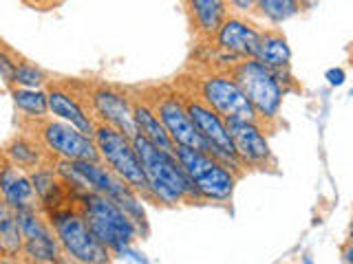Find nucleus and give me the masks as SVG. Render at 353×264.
<instances>
[{
    "label": "nucleus",
    "instance_id": "1",
    "mask_svg": "<svg viewBox=\"0 0 353 264\" xmlns=\"http://www.w3.org/2000/svg\"><path fill=\"white\" fill-rule=\"evenodd\" d=\"M135 143L143 174L148 179V187L152 194V201L163 205H176L185 201H203L201 194L196 192L190 176L181 168L179 159L174 154L159 150L154 143H150L139 132L132 137Z\"/></svg>",
    "mask_w": 353,
    "mask_h": 264
},
{
    "label": "nucleus",
    "instance_id": "2",
    "mask_svg": "<svg viewBox=\"0 0 353 264\" xmlns=\"http://www.w3.org/2000/svg\"><path fill=\"white\" fill-rule=\"evenodd\" d=\"M80 203H82L80 212L86 220L88 229L93 231V236L102 245L113 249L115 253L132 245V240L137 238L139 225L113 198L97 192H88L80 196Z\"/></svg>",
    "mask_w": 353,
    "mask_h": 264
},
{
    "label": "nucleus",
    "instance_id": "3",
    "mask_svg": "<svg viewBox=\"0 0 353 264\" xmlns=\"http://www.w3.org/2000/svg\"><path fill=\"white\" fill-rule=\"evenodd\" d=\"M93 139L97 143L99 157H102L104 165H108L119 179H124L137 194L152 198L150 187H148V179H146V174H143V168H141L135 143H132V137L124 135V132L113 128V126L104 124V121H99V124L95 126Z\"/></svg>",
    "mask_w": 353,
    "mask_h": 264
},
{
    "label": "nucleus",
    "instance_id": "4",
    "mask_svg": "<svg viewBox=\"0 0 353 264\" xmlns=\"http://www.w3.org/2000/svg\"><path fill=\"white\" fill-rule=\"evenodd\" d=\"M49 225L53 227L62 249L80 264H110V251L88 229L82 212L60 207L49 212Z\"/></svg>",
    "mask_w": 353,
    "mask_h": 264
},
{
    "label": "nucleus",
    "instance_id": "5",
    "mask_svg": "<svg viewBox=\"0 0 353 264\" xmlns=\"http://www.w3.org/2000/svg\"><path fill=\"white\" fill-rule=\"evenodd\" d=\"M230 77H234V82L243 88V93L248 95L261 119H274L279 115L283 104V91L279 80H276V71L268 69L256 58H252L241 60L232 69Z\"/></svg>",
    "mask_w": 353,
    "mask_h": 264
},
{
    "label": "nucleus",
    "instance_id": "6",
    "mask_svg": "<svg viewBox=\"0 0 353 264\" xmlns=\"http://www.w3.org/2000/svg\"><path fill=\"white\" fill-rule=\"evenodd\" d=\"M183 102H185L188 113H190L199 132H201L203 139L208 141L210 150H212V157H216L221 163H225L228 168L239 172L243 168V163L239 159V152L234 148V141H232L225 119L199 97H194V99L188 97V99H183Z\"/></svg>",
    "mask_w": 353,
    "mask_h": 264
},
{
    "label": "nucleus",
    "instance_id": "7",
    "mask_svg": "<svg viewBox=\"0 0 353 264\" xmlns=\"http://www.w3.org/2000/svg\"><path fill=\"white\" fill-rule=\"evenodd\" d=\"M42 146L47 148L55 159L62 161H102L93 137L84 135L75 126L64 121L44 119L40 126Z\"/></svg>",
    "mask_w": 353,
    "mask_h": 264
},
{
    "label": "nucleus",
    "instance_id": "8",
    "mask_svg": "<svg viewBox=\"0 0 353 264\" xmlns=\"http://www.w3.org/2000/svg\"><path fill=\"white\" fill-rule=\"evenodd\" d=\"M201 99L216 110L225 121L241 119V121H256L259 115L254 110L248 95L234 82V77L225 75H210L201 82Z\"/></svg>",
    "mask_w": 353,
    "mask_h": 264
},
{
    "label": "nucleus",
    "instance_id": "9",
    "mask_svg": "<svg viewBox=\"0 0 353 264\" xmlns=\"http://www.w3.org/2000/svg\"><path fill=\"white\" fill-rule=\"evenodd\" d=\"M154 113L159 115V119L163 121L165 130L170 132V137L176 146H185V148H194V150L212 154L208 141L203 139L201 132H199L190 113H188L183 99H179L176 95H163L161 99H157V104H154Z\"/></svg>",
    "mask_w": 353,
    "mask_h": 264
},
{
    "label": "nucleus",
    "instance_id": "10",
    "mask_svg": "<svg viewBox=\"0 0 353 264\" xmlns=\"http://www.w3.org/2000/svg\"><path fill=\"white\" fill-rule=\"evenodd\" d=\"M22 234H25V256L36 264H55L60 262V240L51 225L40 218L36 209L16 212Z\"/></svg>",
    "mask_w": 353,
    "mask_h": 264
},
{
    "label": "nucleus",
    "instance_id": "11",
    "mask_svg": "<svg viewBox=\"0 0 353 264\" xmlns=\"http://www.w3.org/2000/svg\"><path fill=\"white\" fill-rule=\"evenodd\" d=\"M228 130L234 141V148L239 152V159L243 165H254V168H263L265 163L272 159L270 143L265 139L263 130L256 121H241L230 119L225 121Z\"/></svg>",
    "mask_w": 353,
    "mask_h": 264
},
{
    "label": "nucleus",
    "instance_id": "12",
    "mask_svg": "<svg viewBox=\"0 0 353 264\" xmlns=\"http://www.w3.org/2000/svg\"><path fill=\"white\" fill-rule=\"evenodd\" d=\"M91 102H93V110L104 124L121 130L128 137L137 135L135 113H132V104L126 99V95H121L115 88L102 86L93 93Z\"/></svg>",
    "mask_w": 353,
    "mask_h": 264
},
{
    "label": "nucleus",
    "instance_id": "13",
    "mask_svg": "<svg viewBox=\"0 0 353 264\" xmlns=\"http://www.w3.org/2000/svg\"><path fill=\"white\" fill-rule=\"evenodd\" d=\"M261 40H263V33L241 18H228L223 22V27L216 33L219 49L243 60L256 58L261 49Z\"/></svg>",
    "mask_w": 353,
    "mask_h": 264
},
{
    "label": "nucleus",
    "instance_id": "14",
    "mask_svg": "<svg viewBox=\"0 0 353 264\" xmlns=\"http://www.w3.org/2000/svg\"><path fill=\"white\" fill-rule=\"evenodd\" d=\"M0 187H3V201L7 207L14 212H25V209H36V203L40 201L36 187L31 183V176H27L20 168L5 159L3 168V179H0Z\"/></svg>",
    "mask_w": 353,
    "mask_h": 264
},
{
    "label": "nucleus",
    "instance_id": "15",
    "mask_svg": "<svg viewBox=\"0 0 353 264\" xmlns=\"http://www.w3.org/2000/svg\"><path fill=\"white\" fill-rule=\"evenodd\" d=\"M196 192L201 194L203 201H228L234 192V185H236V174L232 172L225 163L214 161L205 172H201L192 181Z\"/></svg>",
    "mask_w": 353,
    "mask_h": 264
},
{
    "label": "nucleus",
    "instance_id": "16",
    "mask_svg": "<svg viewBox=\"0 0 353 264\" xmlns=\"http://www.w3.org/2000/svg\"><path fill=\"white\" fill-rule=\"evenodd\" d=\"M49 110L53 115H58L60 119H64L66 124L75 126L80 132H84V135L93 137L95 135V126L93 119L88 117L86 110L80 106V102L69 95L66 91H62V88H49Z\"/></svg>",
    "mask_w": 353,
    "mask_h": 264
},
{
    "label": "nucleus",
    "instance_id": "17",
    "mask_svg": "<svg viewBox=\"0 0 353 264\" xmlns=\"http://www.w3.org/2000/svg\"><path fill=\"white\" fill-rule=\"evenodd\" d=\"M132 113H135V124H137L139 135L146 137L150 143H154L159 150L174 154V157H176V143L172 141L170 132L165 130L159 115L154 113V108H150L148 104H143V102H135V104H132Z\"/></svg>",
    "mask_w": 353,
    "mask_h": 264
},
{
    "label": "nucleus",
    "instance_id": "18",
    "mask_svg": "<svg viewBox=\"0 0 353 264\" xmlns=\"http://www.w3.org/2000/svg\"><path fill=\"white\" fill-rule=\"evenodd\" d=\"M196 29L205 36H216L228 20V0H188Z\"/></svg>",
    "mask_w": 353,
    "mask_h": 264
},
{
    "label": "nucleus",
    "instance_id": "19",
    "mask_svg": "<svg viewBox=\"0 0 353 264\" xmlns=\"http://www.w3.org/2000/svg\"><path fill=\"white\" fill-rule=\"evenodd\" d=\"M256 60L263 62L272 71H283V69H287V66H290L292 49H290V44H287L283 33H279V31L263 33V40H261V49H259Z\"/></svg>",
    "mask_w": 353,
    "mask_h": 264
},
{
    "label": "nucleus",
    "instance_id": "20",
    "mask_svg": "<svg viewBox=\"0 0 353 264\" xmlns=\"http://www.w3.org/2000/svg\"><path fill=\"white\" fill-rule=\"evenodd\" d=\"M0 245H3L5 258L18 256L25 249V234H22L20 220L11 207L3 203V212H0Z\"/></svg>",
    "mask_w": 353,
    "mask_h": 264
},
{
    "label": "nucleus",
    "instance_id": "21",
    "mask_svg": "<svg viewBox=\"0 0 353 264\" xmlns=\"http://www.w3.org/2000/svg\"><path fill=\"white\" fill-rule=\"evenodd\" d=\"M11 97L18 110H22L29 117L44 119V115L51 113L49 110V95L42 93L40 88H11Z\"/></svg>",
    "mask_w": 353,
    "mask_h": 264
},
{
    "label": "nucleus",
    "instance_id": "22",
    "mask_svg": "<svg viewBox=\"0 0 353 264\" xmlns=\"http://www.w3.org/2000/svg\"><path fill=\"white\" fill-rule=\"evenodd\" d=\"M5 159L20 170H36L42 165V150L27 139H14L5 148Z\"/></svg>",
    "mask_w": 353,
    "mask_h": 264
},
{
    "label": "nucleus",
    "instance_id": "23",
    "mask_svg": "<svg viewBox=\"0 0 353 264\" xmlns=\"http://www.w3.org/2000/svg\"><path fill=\"white\" fill-rule=\"evenodd\" d=\"M254 5L272 22H285L301 14V0H254Z\"/></svg>",
    "mask_w": 353,
    "mask_h": 264
},
{
    "label": "nucleus",
    "instance_id": "24",
    "mask_svg": "<svg viewBox=\"0 0 353 264\" xmlns=\"http://www.w3.org/2000/svg\"><path fill=\"white\" fill-rule=\"evenodd\" d=\"M44 82H47V75L29 62H20L14 71V77H11V84L20 88H40Z\"/></svg>",
    "mask_w": 353,
    "mask_h": 264
},
{
    "label": "nucleus",
    "instance_id": "25",
    "mask_svg": "<svg viewBox=\"0 0 353 264\" xmlns=\"http://www.w3.org/2000/svg\"><path fill=\"white\" fill-rule=\"evenodd\" d=\"M66 3V0H22V5H27L29 9L36 11H53Z\"/></svg>",
    "mask_w": 353,
    "mask_h": 264
},
{
    "label": "nucleus",
    "instance_id": "26",
    "mask_svg": "<svg viewBox=\"0 0 353 264\" xmlns=\"http://www.w3.org/2000/svg\"><path fill=\"white\" fill-rule=\"evenodd\" d=\"M119 258H124V260H128V262H132V264H148V260L141 256V253H137V251H132L130 247H126V249H121L119 253H117Z\"/></svg>",
    "mask_w": 353,
    "mask_h": 264
},
{
    "label": "nucleus",
    "instance_id": "27",
    "mask_svg": "<svg viewBox=\"0 0 353 264\" xmlns=\"http://www.w3.org/2000/svg\"><path fill=\"white\" fill-rule=\"evenodd\" d=\"M325 77H327V82L331 86H342V84H345V80H347V75H345V71H342V69H329L325 73Z\"/></svg>",
    "mask_w": 353,
    "mask_h": 264
},
{
    "label": "nucleus",
    "instance_id": "28",
    "mask_svg": "<svg viewBox=\"0 0 353 264\" xmlns=\"http://www.w3.org/2000/svg\"><path fill=\"white\" fill-rule=\"evenodd\" d=\"M230 5H234L236 9L241 11H250V9H256V5H254V0H228Z\"/></svg>",
    "mask_w": 353,
    "mask_h": 264
},
{
    "label": "nucleus",
    "instance_id": "29",
    "mask_svg": "<svg viewBox=\"0 0 353 264\" xmlns=\"http://www.w3.org/2000/svg\"><path fill=\"white\" fill-rule=\"evenodd\" d=\"M345 260H347L349 264H353V245H349V247L345 249Z\"/></svg>",
    "mask_w": 353,
    "mask_h": 264
},
{
    "label": "nucleus",
    "instance_id": "30",
    "mask_svg": "<svg viewBox=\"0 0 353 264\" xmlns=\"http://www.w3.org/2000/svg\"><path fill=\"white\" fill-rule=\"evenodd\" d=\"M0 264H20V262H16V260H11V258H3V262Z\"/></svg>",
    "mask_w": 353,
    "mask_h": 264
},
{
    "label": "nucleus",
    "instance_id": "31",
    "mask_svg": "<svg viewBox=\"0 0 353 264\" xmlns=\"http://www.w3.org/2000/svg\"><path fill=\"white\" fill-rule=\"evenodd\" d=\"M303 264H314V258L312 256H305L303 258Z\"/></svg>",
    "mask_w": 353,
    "mask_h": 264
},
{
    "label": "nucleus",
    "instance_id": "32",
    "mask_svg": "<svg viewBox=\"0 0 353 264\" xmlns=\"http://www.w3.org/2000/svg\"><path fill=\"white\" fill-rule=\"evenodd\" d=\"M349 242L353 245V225H351V229H349Z\"/></svg>",
    "mask_w": 353,
    "mask_h": 264
}]
</instances>
